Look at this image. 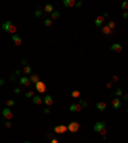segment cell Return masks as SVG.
<instances>
[{
    "mask_svg": "<svg viewBox=\"0 0 128 143\" xmlns=\"http://www.w3.org/2000/svg\"><path fill=\"white\" fill-rule=\"evenodd\" d=\"M1 28H3L5 32L12 33V35H15V32H17V27H15L10 21H5L4 23L1 24Z\"/></svg>",
    "mask_w": 128,
    "mask_h": 143,
    "instance_id": "1",
    "label": "cell"
},
{
    "mask_svg": "<svg viewBox=\"0 0 128 143\" xmlns=\"http://www.w3.org/2000/svg\"><path fill=\"white\" fill-rule=\"evenodd\" d=\"M67 130H68V127H67V125L59 124V125H57V127L54 128V133H57V134H63V133H65Z\"/></svg>",
    "mask_w": 128,
    "mask_h": 143,
    "instance_id": "2",
    "label": "cell"
},
{
    "mask_svg": "<svg viewBox=\"0 0 128 143\" xmlns=\"http://www.w3.org/2000/svg\"><path fill=\"white\" fill-rule=\"evenodd\" d=\"M68 130L70 132V133H77V132L80 130V123H77V121H72V123H69V125H68Z\"/></svg>",
    "mask_w": 128,
    "mask_h": 143,
    "instance_id": "3",
    "label": "cell"
},
{
    "mask_svg": "<svg viewBox=\"0 0 128 143\" xmlns=\"http://www.w3.org/2000/svg\"><path fill=\"white\" fill-rule=\"evenodd\" d=\"M3 118L5 119V120H10L13 118V112H12V110H10L9 107H5V109H3Z\"/></svg>",
    "mask_w": 128,
    "mask_h": 143,
    "instance_id": "4",
    "label": "cell"
},
{
    "mask_svg": "<svg viewBox=\"0 0 128 143\" xmlns=\"http://www.w3.org/2000/svg\"><path fill=\"white\" fill-rule=\"evenodd\" d=\"M35 87H36V91L38 93H44V92H46V84L44 83V82H38V83H36L35 84Z\"/></svg>",
    "mask_w": 128,
    "mask_h": 143,
    "instance_id": "5",
    "label": "cell"
},
{
    "mask_svg": "<svg viewBox=\"0 0 128 143\" xmlns=\"http://www.w3.org/2000/svg\"><path fill=\"white\" fill-rule=\"evenodd\" d=\"M104 129H106V128H105V121H97L95 125H93V130L97 132V133L103 132Z\"/></svg>",
    "mask_w": 128,
    "mask_h": 143,
    "instance_id": "6",
    "label": "cell"
},
{
    "mask_svg": "<svg viewBox=\"0 0 128 143\" xmlns=\"http://www.w3.org/2000/svg\"><path fill=\"white\" fill-rule=\"evenodd\" d=\"M42 101H44V104L47 105V106H51L54 104V99H53L51 95H45L44 96V99H42Z\"/></svg>",
    "mask_w": 128,
    "mask_h": 143,
    "instance_id": "7",
    "label": "cell"
},
{
    "mask_svg": "<svg viewBox=\"0 0 128 143\" xmlns=\"http://www.w3.org/2000/svg\"><path fill=\"white\" fill-rule=\"evenodd\" d=\"M19 84L21 86H23V87H28V86L31 84V81H30V78L28 77H21L19 78Z\"/></svg>",
    "mask_w": 128,
    "mask_h": 143,
    "instance_id": "8",
    "label": "cell"
},
{
    "mask_svg": "<svg viewBox=\"0 0 128 143\" xmlns=\"http://www.w3.org/2000/svg\"><path fill=\"white\" fill-rule=\"evenodd\" d=\"M69 110L72 111V112H80L81 110H82V106L80 105V104H72L70 106H69Z\"/></svg>",
    "mask_w": 128,
    "mask_h": 143,
    "instance_id": "9",
    "label": "cell"
},
{
    "mask_svg": "<svg viewBox=\"0 0 128 143\" xmlns=\"http://www.w3.org/2000/svg\"><path fill=\"white\" fill-rule=\"evenodd\" d=\"M12 41L14 42V45H17V46H19V45H22V37L18 36V35H12Z\"/></svg>",
    "mask_w": 128,
    "mask_h": 143,
    "instance_id": "10",
    "label": "cell"
},
{
    "mask_svg": "<svg viewBox=\"0 0 128 143\" xmlns=\"http://www.w3.org/2000/svg\"><path fill=\"white\" fill-rule=\"evenodd\" d=\"M112 106H113V109H120V106H122V101L118 99V97H115V99L112 101Z\"/></svg>",
    "mask_w": 128,
    "mask_h": 143,
    "instance_id": "11",
    "label": "cell"
},
{
    "mask_svg": "<svg viewBox=\"0 0 128 143\" xmlns=\"http://www.w3.org/2000/svg\"><path fill=\"white\" fill-rule=\"evenodd\" d=\"M110 50H112V51H115V53H122L123 47H122L120 44H113L112 46H110Z\"/></svg>",
    "mask_w": 128,
    "mask_h": 143,
    "instance_id": "12",
    "label": "cell"
},
{
    "mask_svg": "<svg viewBox=\"0 0 128 143\" xmlns=\"http://www.w3.org/2000/svg\"><path fill=\"white\" fill-rule=\"evenodd\" d=\"M32 102H33V104H35V105H41L44 101H42V97H41V96L35 95V96L32 97Z\"/></svg>",
    "mask_w": 128,
    "mask_h": 143,
    "instance_id": "13",
    "label": "cell"
},
{
    "mask_svg": "<svg viewBox=\"0 0 128 143\" xmlns=\"http://www.w3.org/2000/svg\"><path fill=\"white\" fill-rule=\"evenodd\" d=\"M104 21H105V18H104V17H103V15H99L97 18L95 19V26H96V27H103Z\"/></svg>",
    "mask_w": 128,
    "mask_h": 143,
    "instance_id": "14",
    "label": "cell"
},
{
    "mask_svg": "<svg viewBox=\"0 0 128 143\" xmlns=\"http://www.w3.org/2000/svg\"><path fill=\"white\" fill-rule=\"evenodd\" d=\"M96 109L99 111H104L105 109H106V102H103V101L96 102Z\"/></svg>",
    "mask_w": 128,
    "mask_h": 143,
    "instance_id": "15",
    "label": "cell"
},
{
    "mask_svg": "<svg viewBox=\"0 0 128 143\" xmlns=\"http://www.w3.org/2000/svg\"><path fill=\"white\" fill-rule=\"evenodd\" d=\"M63 5H64V7H68V8L76 7V1H74V0H63Z\"/></svg>",
    "mask_w": 128,
    "mask_h": 143,
    "instance_id": "16",
    "label": "cell"
},
{
    "mask_svg": "<svg viewBox=\"0 0 128 143\" xmlns=\"http://www.w3.org/2000/svg\"><path fill=\"white\" fill-rule=\"evenodd\" d=\"M44 12L45 13H49V14H51L54 12V7H53V4H46L45 5V8H44Z\"/></svg>",
    "mask_w": 128,
    "mask_h": 143,
    "instance_id": "17",
    "label": "cell"
},
{
    "mask_svg": "<svg viewBox=\"0 0 128 143\" xmlns=\"http://www.w3.org/2000/svg\"><path fill=\"white\" fill-rule=\"evenodd\" d=\"M30 81H31V83L36 84V83H38V82H40V77H38L37 74H31V77H30Z\"/></svg>",
    "mask_w": 128,
    "mask_h": 143,
    "instance_id": "18",
    "label": "cell"
},
{
    "mask_svg": "<svg viewBox=\"0 0 128 143\" xmlns=\"http://www.w3.org/2000/svg\"><path fill=\"white\" fill-rule=\"evenodd\" d=\"M59 18H60V13L58 12V10H54V12L50 14V19H51V21H57Z\"/></svg>",
    "mask_w": 128,
    "mask_h": 143,
    "instance_id": "19",
    "label": "cell"
},
{
    "mask_svg": "<svg viewBox=\"0 0 128 143\" xmlns=\"http://www.w3.org/2000/svg\"><path fill=\"white\" fill-rule=\"evenodd\" d=\"M101 31H103L104 35H106V36H109V35H112V33H113V31L110 30L108 26H103V27H101Z\"/></svg>",
    "mask_w": 128,
    "mask_h": 143,
    "instance_id": "20",
    "label": "cell"
},
{
    "mask_svg": "<svg viewBox=\"0 0 128 143\" xmlns=\"http://www.w3.org/2000/svg\"><path fill=\"white\" fill-rule=\"evenodd\" d=\"M23 73H24V74H31V73H32V66H31V65H26V66L23 68Z\"/></svg>",
    "mask_w": 128,
    "mask_h": 143,
    "instance_id": "21",
    "label": "cell"
},
{
    "mask_svg": "<svg viewBox=\"0 0 128 143\" xmlns=\"http://www.w3.org/2000/svg\"><path fill=\"white\" fill-rule=\"evenodd\" d=\"M80 95H81V92H80V91H77V89L72 91V93H70V96L73 97V99H78V97H80Z\"/></svg>",
    "mask_w": 128,
    "mask_h": 143,
    "instance_id": "22",
    "label": "cell"
},
{
    "mask_svg": "<svg viewBox=\"0 0 128 143\" xmlns=\"http://www.w3.org/2000/svg\"><path fill=\"white\" fill-rule=\"evenodd\" d=\"M44 24H45L46 27H50L53 24V21L50 19V18H46V19H44Z\"/></svg>",
    "mask_w": 128,
    "mask_h": 143,
    "instance_id": "23",
    "label": "cell"
},
{
    "mask_svg": "<svg viewBox=\"0 0 128 143\" xmlns=\"http://www.w3.org/2000/svg\"><path fill=\"white\" fill-rule=\"evenodd\" d=\"M120 8L123 9V10H126V12H127V10H128V1H123V3H122Z\"/></svg>",
    "mask_w": 128,
    "mask_h": 143,
    "instance_id": "24",
    "label": "cell"
},
{
    "mask_svg": "<svg viewBox=\"0 0 128 143\" xmlns=\"http://www.w3.org/2000/svg\"><path fill=\"white\" fill-rule=\"evenodd\" d=\"M108 27H109V28H110V30H112V31H113V30H114V28H115V22H113V21H110V22H109V23H108Z\"/></svg>",
    "mask_w": 128,
    "mask_h": 143,
    "instance_id": "25",
    "label": "cell"
},
{
    "mask_svg": "<svg viewBox=\"0 0 128 143\" xmlns=\"http://www.w3.org/2000/svg\"><path fill=\"white\" fill-rule=\"evenodd\" d=\"M33 96H35V95H33V91H28V92H26V97H27V99H32Z\"/></svg>",
    "mask_w": 128,
    "mask_h": 143,
    "instance_id": "26",
    "label": "cell"
},
{
    "mask_svg": "<svg viewBox=\"0 0 128 143\" xmlns=\"http://www.w3.org/2000/svg\"><path fill=\"white\" fill-rule=\"evenodd\" d=\"M14 104H15V102L13 100H8L7 101V107H12V106H14Z\"/></svg>",
    "mask_w": 128,
    "mask_h": 143,
    "instance_id": "27",
    "label": "cell"
},
{
    "mask_svg": "<svg viewBox=\"0 0 128 143\" xmlns=\"http://www.w3.org/2000/svg\"><path fill=\"white\" fill-rule=\"evenodd\" d=\"M115 96H116V97H119V96H123V91H122L120 88H118V89L115 91Z\"/></svg>",
    "mask_w": 128,
    "mask_h": 143,
    "instance_id": "28",
    "label": "cell"
},
{
    "mask_svg": "<svg viewBox=\"0 0 128 143\" xmlns=\"http://www.w3.org/2000/svg\"><path fill=\"white\" fill-rule=\"evenodd\" d=\"M41 14H42V10H41L40 8H38V9L36 10V12H35V17H37V18H38V17H41Z\"/></svg>",
    "mask_w": 128,
    "mask_h": 143,
    "instance_id": "29",
    "label": "cell"
},
{
    "mask_svg": "<svg viewBox=\"0 0 128 143\" xmlns=\"http://www.w3.org/2000/svg\"><path fill=\"white\" fill-rule=\"evenodd\" d=\"M80 105H81L82 107H87V106H88V104H87L85 100H80Z\"/></svg>",
    "mask_w": 128,
    "mask_h": 143,
    "instance_id": "30",
    "label": "cell"
},
{
    "mask_svg": "<svg viewBox=\"0 0 128 143\" xmlns=\"http://www.w3.org/2000/svg\"><path fill=\"white\" fill-rule=\"evenodd\" d=\"M10 127H12V123L9 120H5V128H10Z\"/></svg>",
    "mask_w": 128,
    "mask_h": 143,
    "instance_id": "31",
    "label": "cell"
},
{
    "mask_svg": "<svg viewBox=\"0 0 128 143\" xmlns=\"http://www.w3.org/2000/svg\"><path fill=\"white\" fill-rule=\"evenodd\" d=\"M13 92H14L15 95H19V93H21V88H19V87H17V88H14V91H13Z\"/></svg>",
    "mask_w": 128,
    "mask_h": 143,
    "instance_id": "32",
    "label": "cell"
},
{
    "mask_svg": "<svg viewBox=\"0 0 128 143\" xmlns=\"http://www.w3.org/2000/svg\"><path fill=\"white\" fill-rule=\"evenodd\" d=\"M21 64L23 65V66H26V65H27V60H26V59H22V60H21Z\"/></svg>",
    "mask_w": 128,
    "mask_h": 143,
    "instance_id": "33",
    "label": "cell"
},
{
    "mask_svg": "<svg viewBox=\"0 0 128 143\" xmlns=\"http://www.w3.org/2000/svg\"><path fill=\"white\" fill-rule=\"evenodd\" d=\"M122 17H123L124 19H127V18H128V12H124L123 14H122Z\"/></svg>",
    "mask_w": 128,
    "mask_h": 143,
    "instance_id": "34",
    "label": "cell"
},
{
    "mask_svg": "<svg viewBox=\"0 0 128 143\" xmlns=\"http://www.w3.org/2000/svg\"><path fill=\"white\" fill-rule=\"evenodd\" d=\"M44 114H46V115H47V114H50V109H49V107H46L45 110H44Z\"/></svg>",
    "mask_w": 128,
    "mask_h": 143,
    "instance_id": "35",
    "label": "cell"
},
{
    "mask_svg": "<svg viewBox=\"0 0 128 143\" xmlns=\"http://www.w3.org/2000/svg\"><path fill=\"white\" fill-rule=\"evenodd\" d=\"M50 143H59V141H58L57 138H53L51 141H50Z\"/></svg>",
    "mask_w": 128,
    "mask_h": 143,
    "instance_id": "36",
    "label": "cell"
},
{
    "mask_svg": "<svg viewBox=\"0 0 128 143\" xmlns=\"http://www.w3.org/2000/svg\"><path fill=\"white\" fill-rule=\"evenodd\" d=\"M76 7H77V8L82 7V1H77V3H76Z\"/></svg>",
    "mask_w": 128,
    "mask_h": 143,
    "instance_id": "37",
    "label": "cell"
},
{
    "mask_svg": "<svg viewBox=\"0 0 128 143\" xmlns=\"http://www.w3.org/2000/svg\"><path fill=\"white\" fill-rule=\"evenodd\" d=\"M123 100L124 101H128V93H124L123 95Z\"/></svg>",
    "mask_w": 128,
    "mask_h": 143,
    "instance_id": "38",
    "label": "cell"
},
{
    "mask_svg": "<svg viewBox=\"0 0 128 143\" xmlns=\"http://www.w3.org/2000/svg\"><path fill=\"white\" fill-rule=\"evenodd\" d=\"M116 81H118V77H116V76H113V78H112V82H116Z\"/></svg>",
    "mask_w": 128,
    "mask_h": 143,
    "instance_id": "39",
    "label": "cell"
},
{
    "mask_svg": "<svg viewBox=\"0 0 128 143\" xmlns=\"http://www.w3.org/2000/svg\"><path fill=\"white\" fill-rule=\"evenodd\" d=\"M17 77H15V74H13V76H10V81H15Z\"/></svg>",
    "mask_w": 128,
    "mask_h": 143,
    "instance_id": "40",
    "label": "cell"
},
{
    "mask_svg": "<svg viewBox=\"0 0 128 143\" xmlns=\"http://www.w3.org/2000/svg\"><path fill=\"white\" fill-rule=\"evenodd\" d=\"M112 86H113V82H109V83L106 84V88H112Z\"/></svg>",
    "mask_w": 128,
    "mask_h": 143,
    "instance_id": "41",
    "label": "cell"
},
{
    "mask_svg": "<svg viewBox=\"0 0 128 143\" xmlns=\"http://www.w3.org/2000/svg\"><path fill=\"white\" fill-rule=\"evenodd\" d=\"M21 73H22V72H21L19 69H17V70H15V76H21Z\"/></svg>",
    "mask_w": 128,
    "mask_h": 143,
    "instance_id": "42",
    "label": "cell"
},
{
    "mask_svg": "<svg viewBox=\"0 0 128 143\" xmlns=\"http://www.w3.org/2000/svg\"><path fill=\"white\" fill-rule=\"evenodd\" d=\"M0 86H4V79L0 78Z\"/></svg>",
    "mask_w": 128,
    "mask_h": 143,
    "instance_id": "43",
    "label": "cell"
},
{
    "mask_svg": "<svg viewBox=\"0 0 128 143\" xmlns=\"http://www.w3.org/2000/svg\"><path fill=\"white\" fill-rule=\"evenodd\" d=\"M24 143H31V142H30V141H26V142H24Z\"/></svg>",
    "mask_w": 128,
    "mask_h": 143,
    "instance_id": "44",
    "label": "cell"
},
{
    "mask_svg": "<svg viewBox=\"0 0 128 143\" xmlns=\"http://www.w3.org/2000/svg\"><path fill=\"white\" fill-rule=\"evenodd\" d=\"M127 112H128V110H127Z\"/></svg>",
    "mask_w": 128,
    "mask_h": 143,
    "instance_id": "45",
    "label": "cell"
}]
</instances>
